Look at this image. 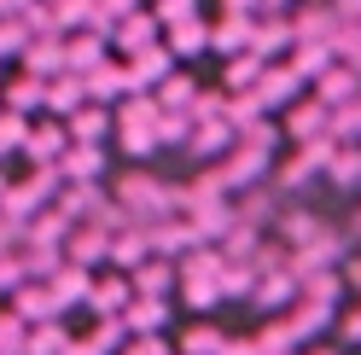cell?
Here are the masks:
<instances>
[{"label":"cell","instance_id":"cell-15","mask_svg":"<svg viewBox=\"0 0 361 355\" xmlns=\"http://www.w3.org/2000/svg\"><path fill=\"white\" fill-rule=\"evenodd\" d=\"M228 338H233V332H221V326H210V320H192L187 332H180L175 355H221V349H228Z\"/></svg>","mask_w":361,"mask_h":355},{"label":"cell","instance_id":"cell-10","mask_svg":"<svg viewBox=\"0 0 361 355\" xmlns=\"http://www.w3.org/2000/svg\"><path fill=\"white\" fill-rule=\"evenodd\" d=\"M169 47H146V53H134L128 64H123V70H128V87H146V82H157V87H164L175 70H169Z\"/></svg>","mask_w":361,"mask_h":355},{"label":"cell","instance_id":"cell-34","mask_svg":"<svg viewBox=\"0 0 361 355\" xmlns=\"http://www.w3.org/2000/svg\"><path fill=\"white\" fill-rule=\"evenodd\" d=\"M47 6H59V0H47Z\"/></svg>","mask_w":361,"mask_h":355},{"label":"cell","instance_id":"cell-2","mask_svg":"<svg viewBox=\"0 0 361 355\" xmlns=\"http://www.w3.org/2000/svg\"><path fill=\"white\" fill-rule=\"evenodd\" d=\"M134 303V280L128 274H99L94 292H87V309H94V320H123Z\"/></svg>","mask_w":361,"mask_h":355},{"label":"cell","instance_id":"cell-19","mask_svg":"<svg viewBox=\"0 0 361 355\" xmlns=\"http://www.w3.org/2000/svg\"><path fill=\"white\" fill-rule=\"evenodd\" d=\"M298 87H303V76L291 70V64H268V76H262L257 94H262V105H268V111H274V105H286L291 94H298Z\"/></svg>","mask_w":361,"mask_h":355},{"label":"cell","instance_id":"cell-4","mask_svg":"<svg viewBox=\"0 0 361 355\" xmlns=\"http://www.w3.org/2000/svg\"><path fill=\"white\" fill-rule=\"evenodd\" d=\"M30 163L35 169H59L64 163V151H71V128L64 123H41V128H30Z\"/></svg>","mask_w":361,"mask_h":355},{"label":"cell","instance_id":"cell-33","mask_svg":"<svg viewBox=\"0 0 361 355\" xmlns=\"http://www.w3.org/2000/svg\"><path fill=\"white\" fill-rule=\"evenodd\" d=\"M262 6H268V12H280V6H286V0H262Z\"/></svg>","mask_w":361,"mask_h":355},{"label":"cell","instance_id":"cell-18","mask_svg":"<svg viewBox=\"0 0 361 355\" xmlns=\"http://www.w3.org/2000/svg\"><path fill=\"white\" fill-rule=\"evenodd\" d=\"M35 105H47V82H35V76H18L6 94H0V111H12V117H30Z\"/></svg>","mask_w":361,"mask_h":355},{"label":"cell","instance_id":"cell-16","mask_svg":"<svg viewBox=\"0 0 361 355\" xmlns=\"http://www.w3.org/2000/svg\"><path fill=\"white\" fill-rule=\"evenodd\" d=\"M87 292H94V274H87V268H71V262H64V268L53 274V303L59 309H87Z\"/></svg>","mask_w":361,"mask_h":355},{"label":"cell","instance_id":"cell-25","mask_svg":"<svg viewBox=\"0 0 361 355\" xmlns=\"http://www.w3.org/2000/svg\"><path fill=\"white\" fill-rule=\"evenodd\" d=\"M24 344H30V326L12 309H0V355H24Z\"/></svg>","mask_w":361,"mask_h":355},{"label":"cell","instance_id":"cell-11","mask_svg":"<svg viewBox=\"0 0 361 355\" xmlns=\"http://www.w3.org/2000/svg\"><path fill=\"white\" fill-rule=\"evenodd\" d=\"M303 303V285H298V274H262L257 280V309H298Z\"/></svg>","mask_w":361,"mask_h":355},{"label":"cell","instance_id":"cell-9","mask_svg":"<svg viewBox=\"0 0 361 355\" xmlns=\"http://www.w3.org/2000/svg\"><path fill=\"white\" fill-rule=\"evenodd\" d=\"M128 280H134V297H152V303H169V285H180V274L169 268L164 256H152L146 268H134Z\"/></svg>","mask_w":361,"mask_h":355},{"label":"cell","instance_id":"cell-14","mask_svg":"<svg viewBox=\"0 0 361 355\" xmlns=\"http://www.w3.org/2000/svg\"><path fill=\"white\" fill-rule=\"evenodd\" d=\"M164 320H169V303H152V297H134L128 315H123L128 338H157V332H164Z\"/></svg>","mask_w":361,"mask_h":355},{"label":"cell","instance_id":"cell-21","mask_svg":"<svg viewBox=\"0 0 361 355\" xmlns=\"http://www.w3.org/2000/svg\"><path fill=\"white\" fill-rule=\"evenodd\" d=\"M291 70H298L303 82H326L338 70V53L332 47H298V53H291Z\"/></svg>","mask_w":361,"mask_h":355},{"label":"cell","instance_id":"cell-31","mask_svg":"<svg viewBox=\"0 0 361 355\" xmlns=\"http://www.w3.org/2000/svg\"><path fill=\"white\" fill-rule=\"evenodd\" d=\"M99 12L111 18V30H117V24H123L128 12H140V0H99Z\"/></svg>","mask_w":361,"mask_h":355},{"label":"cell","instance_id":"cell-6","mask_svg":"<svg viewBox=\"0 0 361 355\" xmlns=\"http://www.w3.org/2000/svg\"><path fill=\"white\" fill-rule=\"evenodd\" d=\"M12 315L24 326H47V320L64 315V309L53 303V285H18V292H12Z\"/></svg>","mask_w":361,"mask_h":355},{"label":"cell","instance_id":"cell-28","mask_svg":"<svg viewBox=\"0 0 361 355\" xmlns=\"http://www.w3.org/2000/svg\"><path fill=\"white\" fill-rule=\"evenodd\" d=\"M12 146H30V123H24V117H12V111H6V117H0V158H6Z\"/></svg>","mask_w":361,"mask_h":355},{"label":"cell","instance_id":"cell-17","mask_svg":"<svg viewBox=\"0 0 361 355\" xmlns=\"http://www.w3.org/2000/svg\"><path fill=\"white\" fill-rule=\"evenodd\" d=\"M82 105H87L82 76H59V82H47V111H53V117H64V123H71Z\"/></svg>","mask_w":361,"mask_h":355},{"label":"cell","instance_id":"cell-3","mask_svg":"<svg viewBox=\"0 0 361 355\" xmlns=\"http://www.w3.org/2000/svg\"><path fill=\"white\" fill-rule=\"evenodd\" d=\"M64 262L94 274V262H111V233L105 228H71V239H64Z\"/></svg>","mask_w":361,"mask_h":355},{"label":"cell","instance_id":"cell-23","mask_svg":"<svg viewBox=\"0 0 361 355\" xmlns=\"http://www.w3.org/2000/svg\"><path fill=\"white\" fill-rule=\"evenodd\" d=\"M71 349V338H64V326L59 320H47V326H30V344H24V355H64Z\"/></svg>","mask_w":361,"mask_h":355},{"label":"cell","instance_id":"cell-27","mask_svg":"<svg viewBox=\"0 0 361 355\" xmlns=\"http://www.w3.org/2000/svg\"><path fill=\"white\" fill-rule=\"evenodd\" d=\"M332 140H361V99L355 105H344V111H332Z\"/></svg>","mask_w":361,"mask_h":355},{"label":"cell","instance_id":"cell-12","mask_svg":"<svg viewBox=\"0 0 361 355\" xmlns=\"http://www.w3.org/2000/svg\"><path fill=\"white\" fill-rule=\"evenodd\" d=\"M64 128H71V146H99L105 128H117V111H105V105H82Z\"/></svg>","mask_w":361,"mask_h":355},{"label":"cell","instance_id":"cell-26","mask_svg":"<svg viewBox=\"0 0 361 355\" xmlns=\"http://www.w3.org/2000/svg\"><path fill=\"white\" fill-rule=\"evenodd\" d=\"M204 41H210V24H198V18H192V24L169 30V41H164V47H169V53H198Z\"/></svg>","mask_w":361,"mask_h":355},{"label":"cell","instance_id":"cell-20","mask_svg":"<svg viewBox=\"0 0 361 355\" xmlns=\"http://www.w3.org/2000/svg\"><path fill=\"white\" fill-rule=\"evenodd\" d=\"M105 70V35H71V76Z\"/></svg>","mask_w":361,"mask_h":355},{"label":"cell","instance_id":"cell-1","mask_svg":"<svg viewBox=\"0 0 361 355\" xmlns=\"http://www.w3.org/2000/svg\"><path fill=\"white\" fill-rule=\"evenodd\" d=\"M286 135L298 140V146L332 140V105H321V99H298V105H286Z\"/></svg>","mask_w":361,"mask_h":355},{"label":"cell","instance_id":"cell-7","mask_svg":"<svg viewBox=\"0 0 361 355\" xmlns=\"http://www.w3.org/2000/svg\"><path fill=\"white\" fill-rule=\"evenodd\" d=\"M286 41H291V18L286 12H257L251 18V53L268 64V58H274V47H286Z\"/></svg>","mask_w":361,"mask_h":355},{"label":"cell","instance_id":"cell-30","mask_svg":"<svg viewBox=\"0 0 361 355\" xmlns=\"http://www.w3.org/2000/svg\"><path fill=\"white\" fill-rule=\"evenodd\" d=\"M338 338H344V344H361V309H344V315H338Z\"/></svg>","mask_w":361,"mask_h":355},{"label":"cell","instance_id":"cell-24","mask_svg":"<svg viewBox=\"0 0 361 355\" xmlns=\"http://www.w3.org/2000/svg\"><path fill=\"white\" fill-rule=\"evenodd\" d=\"M332 181L338 187H361V146H344V140H338V158H332Z\"/></svg>","mask_w":361,"mask_h":355},{"label":"cell","instance_id":"cell-13","mask_svg":"<svg viewBox=\"0 0 361 355\" xmlns=\"http://www.w3.org/2000/svg\"><path fill=\"white\" fill-rule=\"evenodd\" d=\"M314 99L332 105V111H344V105H355V99H361V76L350 70V64H338L326 82H314Z\"/></svg>","mask_w":361,"mask_h":355},{"label":"cell","instance_id":"cell-22","mask_svg":"<svg viewBox=\"0 0 361 355\" xmlns=\"http://www.w3.org/2000/svg\"><path fill=\"white\" fill-rule=\"evenodd\" d=\"M210 47H228V53L245 47V53H251V18H233V12H228V18L210 30Z\"/></svg>","mask_w":361,"mask_h":355},{"label":"cell","instance_id":"cell-32","mask_svg":"<svg viewBox=\"0 0 361 355\" xmlns=\"http://www.w3.org/2000/svg\"><path fill=\"white\" fill-rule=\"evenodd\" d=\"M30 6H35V0H0V18H6V24H18Z\"/></svg>","mask_w":361,"mask_h":355},{"label":"cell","instance_id":"cell-5","mask_svg":"<svg viewBox=\"0 0 361 355\" xmlns=\"http://www.w3.org/2000/svg\"><path fill=\"white\" fill-rule=\"evenodd\" d=\"M157 30H164V24H157V12H152V6H140V12H128L123 24L111 30V41H117V47H123V53L134 58V53H146V47H157Z\"/></svg>","mask_w":361,"mask_h":355},{"label":"cell","instance_id":"cell-8","mask_svg":"<svg viewBox=\"0 0 361 355\" xmlns=\"http://www.w3.org/2000/svg\"><path fill=\"white\" fill-rule=\"evenodd\" d=\"M99 169H105V146H71V151H64V163H59L64 187H94Z\"/></svg>","mask_w":361,"mask_h":355},{"label":"cell","instance_id":"cell-29","mask_svg":"<svg viewBox=\"0 0 361 355\" xmlns=\"http://www.w3.org/2000/svg\"><path fill=\"white\" fill-rule=\"evenodd\" d=\"M24 285V262L18 256H0V292H18Z\"/></svg>","mask_w":361,"mask_h":355}]
</instances>
